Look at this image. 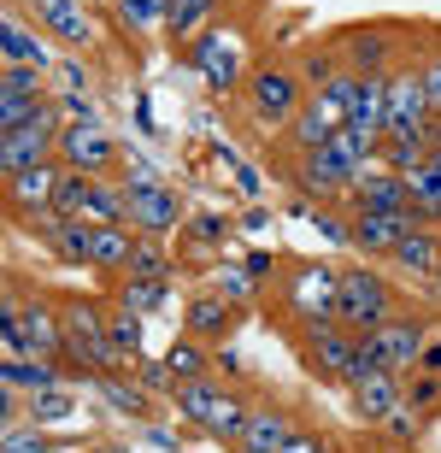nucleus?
Wrapping results in <instances>:
<instances>
[{
	"instance_id": "nucleus-38",
	"label": "nucleus",
	"mask_w": 441,
	"mask_h": 453,
	"mask_svg": "<svg viewBox=\"0 0 441 453\" xmlns=\"http://www.w3.org/2000/svg\"><path fill=\"white\" fill-rule=\"evenodd\" d=\"M165 6L171 0H118V18L130 30H153V24H165Z\"/></svg>"
},
{
	"instance_id": "nucleus-5",
	"label": "nucleus",
	"mask_w": 441,
	"mask_h": 453,
	"mask_svg": "<svg viewBox=\"0 0 441 453\" xmlns=\"http://www.w3.org/2000/svg\"><path fill=\"white\" fill-rule=\"evenodd\" d=\"M188 65L206 77V88H218V95H230V88H241L254 71H247V59H241V30L236 24H206L194 42H188Z\"/></svg>"
},
{
	"instance_id": "nucleus-6",
	"label": "nucleus",
	"mask_w": 441,
	"mask_h": 453,
	"mask_svg": "<svg viewBox=\"0 0 441 453\" xmlns=\"http://www.w3.org/2000/svg\"><path fill=\"white\" fill-rule=\"evenodd\" d=\"M59 101H48L42 112L30 118V124H18V130L0 135V171L12 177V171H30V165H48V159H59V135H65V124H59Z\"/></svg>"
},
{
	"instance_id": "nucleus-36",
	"label": "nucleus",
	"mask_w": 441,
	"mask_h": 453,
	"mask_svg": "<svg viewBox=\"0 0 441 453\" xmlns=\"http://www.w3.org/2000/svg\"><path fill=\"white\" fill-rule=\"evenodd\" d=\"M165 371L177 377V383H194V377H206V371H212V359H206V342H194V336L171 342V353H165Z\"/></svg>"
},
{
	"instance_id": "nucleus-40",
	"label": "nucleus",
	"mask_w": 441,
	"mask_h": 453,
	"mask_svg": "<svg viewBox=\"0 0 441 453\" xmlns=\"http://www.w3.org/2000/svg\"><path fill=\"white\" fill-rule=\"evenodd\" d=\"M436 401H441V371H424V377H418V383L407 388V406L418 412V418H424V412H430Z\"/></svg>"
},
{
	"instance_id": "nucleus-42",
	"label": "nucleus",
	"mask_w": 441,
	"mask_h": 453,
	"mask_svg": "<svg viewBox=\"0 0 441 453\" xmlns=\"http://www.w3.org/2000/svg\"><path fill=\"white\" fill-rule=\"evenodd\" d=\"M136 383L148 388V395H171V388H177V377L165 371V359H159V365H153V359H136Z\"/></svg>"
},
{
	"instance_id": "nucleus-20",
	"label": "nucleus",
	"mask_w": 441,
	"mask_h": 453,
	"mask_svg": "<svg viewBox=\"0 0 441 453\" xmlns=\"http://www.w3.org/2000/svg\"><path fill=\"white\" fill-rule=\"evenodd\" d=\"M347 206H354V212H412L407 177H394V171H383V165L359 171V183L347 188Z\"/></svg>"
},
{
	"instance_id": "nucleus-24",
	"label": "nucleus",
	"mask_w": 441,
	"mask_h": 453,
	"mask_svg": "<svg viewBox=\"0 0 441 453\" xmlns=\"http://www.w3.org/2000/svg\"><path fill=\"white\" fill-rule=\"evenodd\" d=\"M389 259H394L400 271H407V277H418V283H436V271H441V235L418 224V230H412L407 242H400V248L389 253Z\"/></svg>"
},
{
	"instance_id": "nucleus-48",
	"label": "nucleus",
	"mask_w": 441,
	"mask_h": 453,
	"mask_svg": "<svg viewBox=\"0 0 441 453\" xmlns=\"http://www.w3.org/2000/svg\"><path fill=\"white\" fill-rule=\"evenodd\" d=\"M430 142H436V153H441V118H436V124H430Z\"/></svg>"
},
{
	"instance_id": "nucleus-19",
	"label": "nucleus",
	"mask_w": 441,
	"mask_h": 453,
	"mask_svg": "<svg viewBox=\"0 0 441 453\" xmlns=\"http://www.w3.org/2000/svg\"><path fill=\"white\" fill-rule=\"evenodd\" d=\"M59 177H65V165H59V159H48V165H30V171H12V177H6V206H12V219H30V212L53 206V195H59Z\"/></svg>"
},
{
	"instance_id": "nucleus-45",
	"label": "nucleus",
	"mask_w": 441,
	"mask_h": 453,
	"mask_svg": "<svg viewBox=\"0 0 441 453\" xmlns=\"http://www.w3.org/2000/svg\"><path fill=\"white\" fill-rule=\"evenodd\" d=\"M283 453H330V448H323V436H312V430H294V441Z\"/></svg>"
},
{
	"instance_id": "nucleus-41",
	"label": "nucleus",
	"mask_w": 441,
	"mask_h": 453,
	"mask_svg": "<svg viewBox=\"0 0 441 453\" xmlns=\"http://www.w3.org/2000/svg\"><path fill=\"white\" fill-rule=\"evenodd\" d=\"M6 453H53V448L42 436V424H18V430H6Z\"/></svg>"
},
{
	"instance_id": "nucleus-3",
	"label": "nucleus",
	"mask_w": 441,
	"mask_h": 453,
	"mask_svg": "<svg viewBox=\"0 0 441 453\" xmlns=\"http://www.w3.org/2000/svg\"><path fill=\"white\" fill-rule=\"evenodd\" d=\"M241 101H247V118H254L259 130H289L312 95H306V77H300V71H289V65H259L254 77L241 83Z\"/></svg>"
},
{
	"instance_id": "nucleus-4",
	"label": "nucleus",
	"mask_w": 441,
	"mask_h": 453,
	"mask_svg": "<svg viewBox=\"0 0 441 453\" xmlns=\"http://www.w3.org/2000/svg\"><path fill=\"white\" fill-rule=\"evenodd\" d=\"M389 319H400V301H394V288L383 283L371 265L341 271V301H336V324H341V330H354V336H371V330H383Z\"/></svg>"
},
{
	"instance_id": "nucleus-32",
	"label": "nucleus",
	"mask_w": 441,
	"mask_h": 453,
	"mask_svg": "<svg viewBox=\"0 0 441 453\" xmlns=\"http://www.w3.org/2000/svg\"><path fill=\"white\" fill-rule=\"evenodd\" d=\"M24 412H30V424H65L71 412H77V395H71L65 383H53V388H35V395H24Z\"/></svg>"
},
{
	"instance_id": "nucleus-31",
	"label": "nucleus",
	"mask_w": 441,
	"mask_h": 453,
	"mask_svg": "<svg viewBox=\"0 0 441 453\" xmlns=\"http://www.w3.org/2000/svg\"><path fill=\"white\" fill-rule=\"evenodd\" d=\"M407 195H412V219L418 224L441 219V165H436V153H430V165H418L407 177Z\"/></svg>"
},
{
	"instance_id": "nucleus-25",
	"label": "nucleus",
	"mask_w": 441,
	"mask_h": 453,
	"mask_svg": "<svg viewBox=\"0 0 441 453\" xmlns=\"http://www.w3.org/2000/svg\"><path fill=\"white\" fill-rule=\"evenodd\" d=\"M289 441H294L289 412L265 406V412H254V418H247V430H241V441H236V448H241V453H283Z\"/></svg>"
},
{
	"instance_id": "nucleus-10",
	"label": "nucleus",
	"mask_w": 441,
	"mask_h": 453,
	"mask_svg": "<svg viewBox=\"0 0 441 453\" xmlns=\"http://www.w3.org/2000/svg\"><path fill=\"white\" fill-rule=\"evenodd\" d=\"M289 301L300 312L306 330H323L336 324V301H341V271L336 265H300L289 277Z\"/></svg>"
},
{
	"instance_id": "nucleus-11",
	"label": "nucleus",
	"mask_w": 441,
	"mask_h": 453,
	"mask_svg": "<svg viewBox=\"0 0 441 453\" xmlns=\"http://www.w3.org/2000/svg\"><path fill=\"white\" fill-rule=\"evenodd\" d=\"M18 6H24V12L59 42V48H71V53L95 48V18H88L83 0H18Z\"/></svg>"
},
{
	"instance_id": "nucleus-16",
	"label": "nucleus",
	"mask_w": 441,
	"mask_h": 453,
	"mask_svg": "<svg viewBox=\"0 0 441 453\" xmlns=\"http://www.w3.org/2000/svg\"><path fill=\"white\" fill-rule=\"evenodd\" d=\"M48 71H30V65H6L0 77V130H18V124H30L42 106H48V88H42Z\"/></svg>"
},
{
	"instance_id": "nucleus-34",
	"label": "nucleus",
	"mask_w": 441,
	"mask_h": 453,
	"mask_svg": "<svg viewBox=\"0 0 441 453\" xmlns=\"http://www.w3.org/2000/svg\"><path fill=\"white\" fill-rule=\"evenodd\" d=\"M106 330H112L118 359H124V365H136V359H141V312H136V306H112V312H106Z\"/></svg>"
},
{
	"instance_id": "nucleus-49",
	"label": "nucleus",
	"mask_w": 441,
	"mask_h": 453,
	"mask_svg": "<svg viewBox=\"0 0 441 453\" xmlns=\"http://www.w3.org/2000/svg\"><path fill=\"white\" fill-rule=\"evenodd\" d=\"M95 453H130V448H95Z\"/></svg>"
},
{
	"instance_id": "nucleus-26",
	"label": "nucleus",
	"mask_w": 441,
	"mask_h": 453,
	"mask_svg": "<svg viewBox=\"0 0 441 453\" xmlns=\"http://www.w3.org/2000/svg\"><path fill=\"white\" fill-rule=\"evenodd\" d=\"M430 153H436L430 130H412V135H383V159H376V165H383V171H394V177H412L418 165H430Z\"/></svg>"
},
{
	"instance_id": "nucleus-29",
	"label": "nucleus",
	"mask_w": 441,
	"mask_h": 453,
	"mask_svg": "<svg viewBox=\"0 0 441 453\" xmlns=\"http://www.w3.org/2000/svg\"><path fill=\"white\" fill-rule=\"evenodd\" d=\"M218 6L224 0H171L165 6V30H171V42H194V35L218 18Z\"/></svg>"
},
{
	"instance_id": "nucleus-8",
	"label": "nucleus",
	"mask_w": 441,
	"mask_h": 453,
	"mask_svg": "<svg viewBox=\"0 0 441 453\" xmlns=\"http://www.w3.org/2000/svg\"><path fill=\"white\" fill-rule=\"evenodd\" d=\"M0 348H6V359H18V353H35V359H65V319H59V306L24 301V319H18V330H6V336H0Z\"/></svg>"
},
{
	"instance_id": "nucleus-14",
	"label": "nucleus",
	"mask_w": 441,
	"mask_h": 453,
	"mask_svg": "<svg viewBox=\"0 0 441 453\" xmlns=\"http://www.w3.org/2000/svg\"><path fill=\"white\" fill-rule=\"evenodd\" d=\"M118 142L101 130V124H65L59 135V165L65 171H88V177H106V171L118 165Z\"/></svg>"
},
{
	"instance_id": "nucleus-43",
	"label": "nucleus",
	"mask_w": 441,
	"mask_h": 453,
	"mask_svg": "<svg viewBox=\"0 0 441 453\" xmlns=\"http://www.w3.org/2000/svg\"><path fill=\"white\" fill-rule=\"evenodd\" d=\"M418 77H424V95H430V112L441 118V48L430 53L424 65H418Z\"/></svg>"
},
{
	"instance_id": "nucleus-46",
	"label": "nucleus",
	"mask_w": 441,
	"mask_h": 453,
	"mask_svg": "<svg viewBox=\"0 0 441 453\" xmlns=\"http://www.w3.org/2000/svg\"><path fill=\"white\" fill-rule=\"evenodd\" d=\"M412 430H418V412H412V406H400V412L389 418V436H412Z\"/></svg>"
},
{
	"instance_id": "nucleus-21",
	"label": "nucleus",
	"mask_w": 441,
	"mask_h": 453,
	"mask_svg": "<svg viewBox=\"0 0 441 453\" xmlns=\"http://www.w3.org/2000/svg\"><path fill=\"white\" fill-rule=\"evenodd\" d=\"M418 230L412 212H354V248L371 259V253H394L407 235Z\"/></svg>"
},
{
	"instance_id": "nucleus-13",
	"label": "nucleus",
	"mask_w": 441,
	"mask_h": 453,
	"mask_svg": "<svg viewBox=\"0 0 441 453\" xmlns=\"http://www.w3.org/2000/svg\"><path fill=\"white\" fill-rule=\"evenodd\" d=\"M294 183H300L306 195H318V201H336V195H347V188L359 183V165H354L341 148H330V142H323L318 153H300Z\"/></svg>"
},
{
	"instance_id": "nucleus-33",
	"label": "nucleus",
	"mask_w": 441,
	"mask_h": 453,
	"mask_svg": "<svg viewBox=\"0 0 441 453\" xmlns=\"http://www.w3.org/2000/svg\"><path fill=\"white\" fill-rule=\"evenodd\" d=\"M95 388H101V401L112 406V412H124V418H148V388L141 383H124L118 371H112V377H95Z\"/></svg>"
},
{
	"instance_id": "nucleus-9",
	"label": "nucleus",
	"mask_w": 441,
	"mask_h": 453,
	"mask_svg": "<svg viewBox=\"0 0 441 453\" xmlns=\"http://www.w3.org/2000/svg\"><path fill=\"white\" fill-rule=\"evenodd\" d=\"M394 24H365V30H341L330 48H336V59L354 77H389V65H394V53H400V42H394Z\"/></svg>"
},
{
	"instance_id": "nucleus-22",
	"label": "nucleus",
	"mask_w": 441,
	"mask_h": 453,
	"mask_svg": "<svg viewBox=\"0 0 441 453\" xmlns=\"http://www.w3.org/2000/svg\"><path fill=\"white\" fill-rule=\"evenodd\" d=\"M354 353H359V336H354V330H341V324L306 330V359H312L323 377H336V383H347V371H354Z\"/></svg>"
},
{
	"instance_id": "nucleus-15",
	"label": "nucleus",
	"mask_w": 441,
	"mask_h": 453,
	"mask_svg": "<svg viewBox=\"0 0 441 453\" xmlns=\"http://www.w3.org/2000/svg\"><path fill=\"white\" fill-rule=\"evenodd\" d=\"M42 35H48V30H42V24H30L18 0H6V18H0V59H6V65L48 71L53 53H48V42H42Z\"/></svg>"
},
{
	"instance_id": "nucleus-12",
	"label": "nucleus",
	"mask_w": 441,
	"mask_h": 453,
	"mask_svg": "<svg viewBox=\"0 0 441 453\" xmlns=\"http://www.w3.org/2000/svg\"><path fill=\"white\" fill-rule=\"evenodd\" d=\"M436 112H430V95H424V77L418 71H389V118H383V135H412V130H430Z\"/></svg>"
},
{
	"instance_id": "nucleus-1",
	"label": "nucleus",
	"mask_w": 441,
	"mask_h": 453,
	"mask_svg": "<svg viewBox=\"0 0 441 453\" xmlns=\"http://www.w3.org/2000/svg\"><path fill=\"white\" fill-rule=\"evenodd\" d=\"M59 319H65V359L71 365H83L88 377H112L124 371L118 348H112V330H106V312L95 301H59Z\"/></svg>"
},
{
	"instance_id": "nucleus-30",
	"label": "nucleus",
	"mask_w": 441,
	"mask_h": 453,
	"mask_svg": "<svg viewBox=\"0 0 441 453\" xmlns=\"http://www.w3.org/2000/svg\"><path fill=\"white\" fill-rule=\"evenodd\" d=\"M130 248H136L130 224H95V271H112V277H124V265H130Z\"/></svg>"
},
{
	"instance_id": "nucleus-18",
	"label": "nucleus",
	"mask_w": 441,
	"mask_h": 453,
	"mask_svg": "<svg viewBox=\"0 0 441 453\" xmlns=\"http://www.w3.org/2000/svg\"><path fill=\"white\" fill-rule=\"evenodd\" d=\"M236 319H241V306L236 301H224L218 288H206V295H194V301L183 306V336H194V342H230V330H236Z\"/></svg>"
},
{
	"instance_id": "nucleus-39",
	"label": "nucleus",
	"mask_w": 441,
	"mask_h": 453,
	"mask_svg": "<svg viewBox=\"0 0 441 453\" xmlns=\"http://www.w3.org/2000/svg\"><path fill=\"white\" fill-rule=\"evenodd\" d=\"M165 301V283H141V277H130V283H118V306H136V312H148V306Z\"/></svg>"
},
{
	"instance_id": "nucleus-17",
	"label": "nucleus",
	"mask_w": 441,
	"mask_h": 453,
	"mask_svg": "<svg viewBox=\"0 0 441 453\" xmlns=\"http://www.w3.org/2000/svg\"><path fill=\"white\" fill-rule=\"evenodd\" d=\"M376 353H383V365L394 371V377H407V371H418V359H424L430 348V324L424 319H389L383 330H371Z\"/></svg>"
},
{
	"instance_id": "nucleus-47",
	"label": "nucleus",
	"mask_w": 441,
	"mask_h": 453,
	"mask_svg": "<svg viewBox=\"0 0 441 453\" xmlns=\"http://www.w3.org/2000/svg\"><path fill=\"white\" fill-rule=\"evenodd\" d=\"M424 371H441V348H424V359H418Z\"/></svg>"
},
{
	"instance_id": "nucleus-44",
	"label": "nucleus",
	"mask_w": 441,
	"mask_h": 453,
	"mask_svg": "<svg viewBox=\"0 0 441 453\" xmlns=\"http://www.w3.org/2000/svg\"><path fill=\"white\" fill-rule=\"evenodd\" d=\"M194 242H224V219H212V212H206V219H194Z\"/></svg>"
},
{
	"instance_id": "nucleus-2",
	"label": "nucleus",
	"mask_w": 441,
	"mask_h": 453,
	"mask_svg": "<svg viewBox=\"0 0 441 453\" xmlns=\"http://www.w3.org/2000/svg\"><path fill=\"white\" fill-rule=\"evenodd\" d=\"M171 406H177V418H188L194 430H206L212 441H241V430H247V406L236 401V395H224L212 377H194V383H177L171 388Z\"/></svg>"
},
{
	"instance_id": "nucleus-35",
	"label": "nucleus",
	"mask_w": 441,
	"mask_h": 453,
	"mask_svg": "<svg viewBox=\"0 0 441 453\" xmlns=\"http://www.w3.org/2000/svg\"><path fill=\"white\" fill-rule=\"evenodd\" d=\"M124 277H141V283H165L171 277V259H165V248H159V235H136Z\"/></svg>"
},
{
	"instance_id": "nucleus-37",
	"label": "nucleus",
	"mask_w": 441,
	"mask_h": 453,
	"mask_svg": "<svg viewBox=\"0 0 441 453\" xmlns=\"http://www.w3.org/2000/svg\"><path fill=\"white\" fill-rule=\"evenodd\" d=\"M212 288H218L224 301L247 306V301H254V288H259V277L247 265H218V271H212Z\"/></svg>"
},
{
	"instance_id": "nucleus-23",
	"label": "nucleus",
	"mask_w": 441,
	"mask_h": 453,
	"mask_svg": "<svg viewBox=\"0 0 441 453\" xmlns=\"http://www.w3.org/2000/svg\"><path fill=\"white\" fill-rule=\"evenodd\" d=\"M407 406V395H400V377L394 371H383V377H365V383H354V412L365 424H389L394 412Z\"/></svg>"
},
{
	"instance_id": "nucleus-28",
	"label": "nucleus",
	"mask_w": 441,
	"mask_h": 453,
	"mask_svg": "<svg viewBox=\"0 0 441 453\" xmlns=\"http://www.w3.org/2000/svg\"><path fill=\"white\" fill-rule=\"evenodd\" d=\"M48 248L65 265H95V224L88 219H59V230L48 235Z\"/></svg>"
},
{
	"instance_id": "nucleus-7",
	"label": "nucleus",
	"mask_w": 441,
	"mask_h": 453,
	"mask_svg": "<svg viewBox=\"0 0 441 453\" xmlns=\"http://www.w3.org/2000/svg\"><path fill=\"white\" fill-rule=\"evenodd\" d=\"M130 230L136 235H159L165 242L177 224H183V201H177V188H165L153 177L148 165H130Z\"/></svg>"
},
{
	"instance_id": "nucleus-50",
	"label": "nucleus",
	"mask_w": 441,
	"mask_h": 453,
	"mask_svg": "<svg viewBox=\"0 0 441 453\" xmlns=\"http://www.w3.org/2000/svg\"><path fill=\"white\" fill-rule=\"evenodd\" d=\"M436 288H441V271H436Z\"/></svg>"
},
{
	"instance_id": "nucleus-27",
	"label": "nucleus",
	"mask_w": 441,
	"mask_h": 453,
	"mask_svg": "<svg viewBox=\"0 0 441 453\" xmlns=\"http://www.w3.org/2000/svg\"><path fill=\"white\" fill-rule=\"evenodd\" d=\"M0 383L18 388V395H35V388H53L59 383V359H35V353H18L0 365Z\"/></svg>"
}]
</instances>
